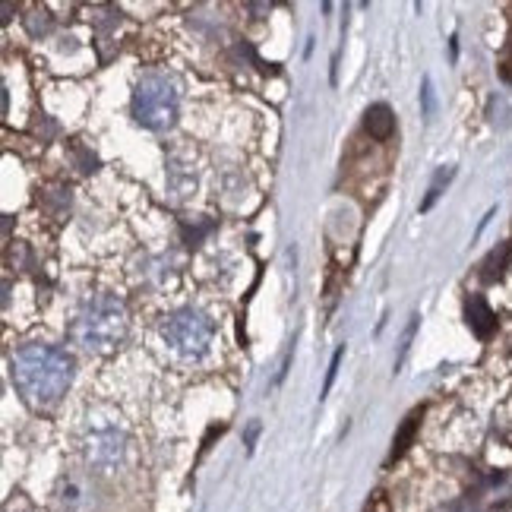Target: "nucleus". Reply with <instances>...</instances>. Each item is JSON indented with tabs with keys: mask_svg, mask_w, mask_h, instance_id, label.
Instances as JSON below:
<instances>
[{
	"mask_svg": "<svg viewBox=\"0 0 512 512\" xmlns=\"http://www.w3.org/2000/svg\"><path fill=\"white\" fill-rule=\"evenodd\" d=\"M73 377L76 361L54 345H23L13 354V383L32 405H57L73 386Z\"/></svg>",
	"mask_w": 512,
	"mask_h": 512,
	"instance_id": "nucleus-1",
	"label": "nucleus"
},
{
	"mask_svg": "<svg viewBox=\"0 0 512 512\" xmlns=\"http://www.w3.org/2000/svg\"><path fill=\"white\" fill-rule=\"evenodd\" d=\"M127 336V307L124 301L111 298V294H95L76 313L73 323V342L83 351H111L117 342Z\"/></svg>",
	"mask_w": 512,
	"mask_h": 512,
	"instance_id": "nucleus-2",
	"label": "nucleus"
},
{
	"mask_svg": "<svg viewBox=\"0 0 512 512\" xmlns=\"http://www.w3.org/2000/svg\"><path fill=\"white\" fill-rule=\"evenodd\" d=\"M177 111H181V92H177L174 80H168L162 73H152L136 83L133 117L140 127L155 130V133L171 130L177 121Z\"/></svg>",
	"mask_w": 512,
	"mask_h": 512,
	"instance_id": "nucleus-3",
	"label": "nucleus"
},
{
	"mask_svg": "<svg viewBox=\"0 0 512 512\" xmlns=\"http://www.w3.org/2000/svg\"><path fill=\"white\" fill-rule=\"evenodd\" d=\"M162 339L184 358H200L212 342V320L196 307H181L162 323Z\"/></svg>",
	"mask_w": 512,
	"mask_h": 512,
	"instance_id": "nucleus-4",
	"label": "nucleus"
},
{
	"mask_svg": "<svg viewBox=\"0 0 512 512\" xmlns=\"http://www.w3.org/2000/svg\"><path fill=\"white\" fill-rule=\"evenodd\" d=\"M86 456H89V465H95V468H114L124 459V433H117V430L95 433L89 440Z\"/></svg>",
	"mask_w": 512,
	"mask_h": 512,
	"instance_id": "nucleus-5",
	"label": "nucleus"
},
{
	"mask_svg": "<svg viewBox=\"0 0 512 512\" xmlns=\"http://www.w3.org/2000/svg\"><path fill=\"white\" fill-rule=\"evenodd\" d=\"M465 320L471 326L478 339H490L497 332V313L490 310V304L481 298V294H471L468 304H465Z\"/></svg>",
	"mask_w": 512,
	"mask_h": 512,
	"instance_id": "nucleus-6",
	"label": "nucleus"
},
{
	"mask_svg": "<svg viewBox=\"0 0 512 512\" xmlns=\"http://www.w3.org/2000/svg\"><path fill=\"white\" fill-rule=\"evenodd\" d=\"M364 127H367V133L373 136V140H389L392 136V130H396V114L389 111V105H370L367 108V114H364Z\"/></svg>",
	"mask_w": 512,
	"mask_h": 512,
	"instance_id": "nucleus-7",
	"label": "nucleus"
},
{
	"mask_svg": "<svg viewBox=\"0 0 512 512\" xmlns=\"http://www.w3.org/2000/svg\"><path fill=\"white\" fill-rule=\"evenodd\" d=\"M418 424H421V411H411V415L405 418L402 430L396 433V440H392V456L389 459H402L405 456V449L411 446V440H415V433H418Z\"/></svg>",
	"mask_w": 512,
	"mask_h": 512,
	"instance_id": "nucleus-8",
	"label": "nucleus"
},
{
	"mask_svg": "<svg viewBox=\"0 0 512 512\" xmlns=\"http://www.w3.org/2000/svg\"><path fill=\"white\" fill-rule=\"evenodd\" d=\"M509 256H512V244H506V247H500V250H494V253L487 256V263H484V282L503 279V272L509 266Z\"/></svg>",
	"mask_w": 512,
	"mask_h": 512,
	"instance_id": "nucleus-9",
	"label": "nucleus"
},
{
	"mask_svg": "<svg viewBox=\"0 0 512 512\" xmlns=\"http://www.w3.org/2000/svg\"><path fill=\"white\" fill-rule=\"evenodd\" d=\"M452 177H456V168H440L437 171V177H433V184H430V190H427V200L421 203V212H427L433 203L440 200V193H443V187L452 181Z\"/></svg>",
	"mask_w": 512,
	"mask_h": 512,
	"instance_id": "nucleus-10",
	"label": "nucleus"
},
{
	"mask_svg": "<svg viewBox=\"0 0 512 512\" xmlns=\"http://www.w3.org/2000/svg\"><path fill=\"white\" fill-rule=\"evenodd\" d=\"M342 354H345V348H336V354H332V364H329V370H326V383H323V396L332 389V383H336V373H339V364H342Z\"/></svg>",
	"mask_w": 512,
	"mask_h": 512,
	"instance_id": "nucleus-11",
	"label": "nucleus"
},
{
	"mask_svg": "<svg viewBox=\"0 0 512 512\" xmlns=\"http://www.w3.org/2000/svg\"><path fill=\"white\" fill-rule=\"evenodd\" d=\"M418 320H421V317H411V323H408V329H405V339H402V354H399V361H396V370L402 367V361H405V354H408V348H411V339H415V329H418Z\"/></svg>",
	"mask_w": 512,
	"mask_h": 512,
	"instance_id": "nucleus-12",
	"label": "nucleus"
},
{
	"mask_svg": "<svg viewBox=\"0 0 512 512\" xmlns=\"http://www.w3.org/2000/svg\"><path fill=\"white\" fill-rule=\"evenodd\" d=\"M421 98H424V114H427V117H433V86H430V76H427V80H424Z\"/></svg>",
	"mask_w": 512,
	"mask_h": 512,
	"instance_id": "nucleus-13",
	"label": "nucleus"
},
{
	"mask_svg": "<svg viewBox=\"0 0 512 512\" xmlns=\"http://www.w3.org/2000/svg\"><path fill=\"white\" fill-rule=\"evenodd\" d=\"M500 76H503L506 83H512V48L503 54V61H500Z\"/></svg>",
	"mask_w": 512,
	"mask_h": 512,
	"instance_id": "nucleus-14",
	"label": "nucleus"
},
{
	"mask_svg": "<svg viewBox=\"0 0 512 512\" xmlns=\"http://www.w3.org/2000/svg\"><path fill=\"white\" fill-rule=\"evenodd\" d=\"M256 433H260V421H253L250 430H247V446H250V449H253V443H256Z\"/></svg>",
	"mask_w": 512,
	"mask_h": 512,
	"instance_id": "nucleus-15",
	"label": "nucleus"
}]
</instances>
